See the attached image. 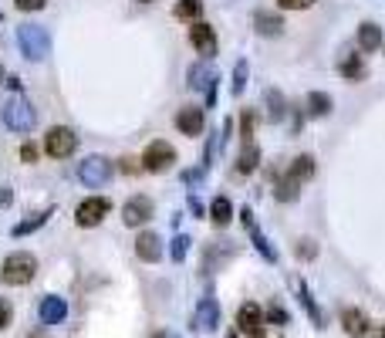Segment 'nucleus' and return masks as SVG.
<instances>
[{"instance_id":"37","label":"nucleus","mask_w":385,"mask_h":338,"mask_svg":"<svg viewBox=\"0 0 385 338\" xmlns=\"http://www.w3.org/2000/svg\"><path fill=\"white\" fill-rule=\"evenodd\" d=\"M21 159H24V162H37V146H34V142H24V149H21Z\"/></svg>"},{"instance_id":"33","label":"nucleus","mask_w":385,"mask_h":338,"mask_svg":"<svg viewBox=\"0 0 385 338\" xmlns=\"http://www.w3.org/2000/svg\"><path fill=\"white\" fill-rule=\"evenodd\" d=\"M264 321H267V325H287L291 318H287V312H284L281 305H271V308L264 312Z\"/></svg>"},{"instance_id":"32","label":"nucleus","mask_w":385,"mask_h":338,"mask_svg":"<svg viewBox=\"0 0 385 338\" xmlns=\"http://www.w3.org/2000/svg\"><path fill=\"white\" fill-rule=\"evenodd\" d=\"M189 244H193V240H189V234H176V237H173V247H169V254H173V260H176V264H180V260L189 254Z\"/></svg>"},{"instance_id":"10","label":"nucleus","mask_w":385,"mask_h":338,"mask_svg":"<svg viewBox=\"0 0 385 338\" xmlns=\"http://www.w3.org/2000/svg\"><path fill=\"white\" fill-rule=\"evenodd\" d=\"M176 129H180L182 135H189V139H196V135L206 129L203 108H196V105H182L180 112H176Z\"/></svg>"},{"instance_id":"40","label":"nucleus","mask_w":385,"mask_h":338,"mask_svg":"<svg viewBox=\"0 0 385 338\" xmlns=\"http://www.w3.org/2000/svg\"><path fill=\"white\" fill-rule=\"evenodd\" d=\"M14 200V189H7V186H0V207H7Z\"/></svg>"},{"instance_id":"7","label":"nucleus","mask_w":385,"mask_h":338,"mask_svg":"<svg viewBox=\"0 0 385 338\" xmlns=\"http://www.w3.org/2000/svg\"><path fill=\"white\" fill-rule=\"evenodd\" d=\"M44 149H48L54 159L71 156V153L78 149V135L71 129H65V126H54V129L44 135Z\"/></svg>"},{"instance_id":"27","label":"nucleus","mask_w":385,"mask_h":338,"mask_svg":"<svg viewBox=\"0 0 385 338\" xmlns=\"http://www.w3.org/2000/svg\"><path fill=\"white\" fill-rule=\"evenodd\" d=\"M257 166H260V149H257L254 142H247V146H243V153L237 156V173H240V176H247V173H254Z\"/></svg>"},{"instance_id":"44","label":"nucleus","mask_w":385,"mask_h":338,"mask_svg":"<svg viewBox=\"0 0 385 338\" xmlns=\"http://www.w3.org/2000/svg\"><path fill=\"white\" fill-rule=\"evenodd\" d=\"M382 338H385V325H382Z\"/></svg>"},{"instance_id":"15","label":"nucleus","mask_w":385,"mask_h":338,"mask_svg":"<svg viewBox=\"0 0 385 338\" xmlns=\"http://www.w3.org/2000/svg\"><path fill=\"white\" fill-rule=\"evenodd\" d=\"M254 31L260 37H281L284 34V17L271 14V10H257L254 14Z\"/></svg>"},{"instance_id":"31","label":"nucleus","mask_w":385,"mask_h":338,"mask_svg":"<svg viewBox=\"0 0 385 338\" xmlns=\"http://www.w3.org/2000/svg\"><path fill=\"white\" fill-rule=\"evenodd\" d=\"M254 126H257V112L254 108H243V115H240V135H243V146L254 142Z\"/></svg>"},{"instance_id":"17","label":"nucleus","mask_w":385,"mask_h":338,"mask_svg":"<svg viewBox=\"0 0 385 338\" xmlns=\"http://www.w3.org/2000/svg\"><path fill=\"white\" fill-rule=\"evenodd\" d=\"M65 314H68V305H65V298H58V294H48V298L41 301V321H44V325H58V321H65Z\"/></svg>"},{"instance_id":"25","label":"nucleus","mask_w":385,"mask_h":338,"mask_svg":"<svg viewBox=\"0 0 385 338\" xmlns=\"http://www.w3.org/2000/svg\"><path fill=\"white\" fill-rule=\"evenodd\" d=\"M213 81H216V71H213L209 65H193V68H189V88H193V92H200V88L206 92Z\"/></svg>"},{"instance_id":"4","label":"nucleus","mask_w":385,"mask_h":338,"mask_svg":"<svg viewBox=\"0 0 385 338\" xmlns=\"http://www.w3.org/2000/svg\"><path fill=\"white\" fill-rule=\"evenodd\" d=\"M112 173H115V166H112V159H105V156H88V159H81V166H78V180L85 183V186H92V189L105 186V183L112 180Z\"/></svg>"},{"instance_id":"21","label":"nucleus","mask_w":385,"mask_h":338,"mask_svg":"<svg viewBox=\"0 0 385 338\" xmlns=\"http://www.w3.org/2000/svg\"><path fill=\"white\" fill-rule=\"evenodd\" d=\"M51 213H54V207L41 210V213H31L27 220H21V223L14 227V237H27V234H34V230H41V227L51 220Z\"/></svg>"},{"instance_id":"20","label":"nucleus","mask_w":385,"mask_h":338,"mask_svg":"<svg viewBox=\"0 0 385 338\" xmlns=\"http://www.w3.org/2000/svg\"><path fill=\"white\" fill-rule=\"evenodd\" d=\"M318 173V162H314V156L311 153H301V156L294 159L291 166H287V176H294L298 183H305V180H311Z\"/></svg>"},{"instance_id":"5","label":"nucleus","mask_w":385,"mask_h":338,"mask_svg":"<svg viewBox=\"0 0 385 338\" xmlns=\"http://www.w3.org/2000/svg\"><path fill=\"white\" fill-rule=\"evenodd\" d=\"M173 162H176V149H173L166 139L149 142L146 153H142V169H146V173H166Z\"/></svg>"},{"instance_id":"23","label":"nucleus","mask_w":385,"mask_h":338,"mask_svg":"<svg viewBox=\"0 0 385 338\" xmlns=\"http://www.w3.org/2000/svg\"><path fill=\"white\" fill-rule=\"evenodd\" d=\"M274 196H277L281 203H294V200L301 196V183L294 180V176H287V173H284L281 180L274 183Z\"/></svg>"},{"instance_id":"6","label":"nucleus","mask_w":385,"mask_h":338,"mask_svg":"<svg viewBox=\"0 0 385 338\" xmlns=\"http://www.w3.org/2000/svg\"><path fill=\"white\" fill-rule=\"evenodd\" d=\"M264 308L257 305V301H247V305H240V312H237V332L240 335H250V338H264Z\"/></svg>"},{"instance_id":"26","label":"nucleus","mask_w":385,"mask_h":338,"mask_svg":"<svg viewBox=\"0 0 385 338\" xmlns=\"http://www.w3.org/2000/svg\"><path fill=\"white\" fill-rule=\"evenodd\" d=\"M209 220L216 223V227H227L233 220V203L227 200V196H216L213 203H209Z\"/></svg>"},{"instance_id":"43","label":"nucleus","mask_w":385,"mask_h":338,"mask_svg":"<svg viewBox=\"0 0 385 338\" xmlns=\"http://www.w3.org/2000/svg\"><path fill=\"white\" fill-rule=\"evenodd\" d=\"M237 335H240V332H237V328H233V332H230V335H227V338H237Z\"/></svg>"},{"instance_id":"45","label":"nucleus","mask_w":385,"mask_h":338,"mask_svg":"<svg viewBox=\"0 0 385 338\" xmlns=\"http://www.w3.org/2000/svg\"><path fill=\"white\" fill-rule=\"evenodd\" d=\"M139 3H149V0H139Z\"/></svg>"},{"instance_id":"28","label":"nucleus","mask_w":385,"mask_h":338,"mask_svg":"<svg viewBox=\"0 0 385 338\" xmlns=\"http://www.w3.org/2000/svg\"><path fill=\"white\" fill-rule=\"evenodd\" d=\"M298 294H301V305H305V312H308V318L321 328L325 325V314H321V308L314 305V298H311V291H308V285L305 281H298Z\"/></svg>"},{"instance_id":"38","label":"nucleus","mask_w":385,"mask_h":338,"mask_svg":"<svg viewBox=\"0 0 385 338\" xmlns=\"http://www.w3.org/2000/svg\"><path fill=\"white\" fill-rule=\"evenodd\" d=\"M14 3H17L21 10H41V7H44L48 0H14Z\"/></svg>"},{"instance_id":"24","label":"nucleus","mask_w":385,"mask_h":338,"mask_svg":"<svg viewBox=\"0 0 385 338\" xmlns=\"http://www.w3.org/2000/svg\"><path fill=\"white\" fill-rule=\"evenodd\" d=\"M332 95L328 92H311L308 95V115L311 119H325V115H332Z\"/></svg>"},{"instance_id":"16","label":"nucleus","mask_w":385,"mask_h":338,"mask_svg":"<svg viewBox=\"0 0 385 338\" xmlns=\"http://www.w3.org/2000/svg\"><path fill=\"white\" fill-rule=\"evenodd\" d=\"M338 75L345 81H361L365 78V61H361L359 51H345L341 65H338Z\"/></svg>"},{"instance_id":"41","label":"nucleus","mask_w":385,"mask_h":338,"mask_svg":"<svg viewBox=\"0 0 385 338\" xmlns=\"http://www.w3.org/2000/svg\"><path fill=\"white\" fill-rule=\"evenodd\" d=\"M3 81H7V71H3V65H0V85H3Z\"/></svg>"},{"instance_id":"3","label":"nucleus","mask_w":385,"mask_h":338,"mask_svg":"<svg viewBox=\"0 0 385 338\" xmlns=\"http://www.w3.org/2000/svg\"><path fill=\"white\" fill-rule=\"evenodd\" d=\"M3 126L10 132H31L37 126V108L27 102L24 95H14L3 105Z\"/></svg>"},{"instance_id":"2","label":"nucleus","mask_w":385,"mask_h":338,"mask_svg":"<svg viewBox=\"0 0 385 338\" xmlns=\"http://www.w3.org/2000/svg\"><path fill=\"white\" fill-rule=\"evenodd\" d=\"M34 271H37V257L27 251H17V254H7L3 267H0V281L10 287H21L34 278Z\"/></svg>"},{"instance_id":"39","label":"nucleus","mask_w":385,"mask_h":338,"mask_svg":"<svg viewBox=\"0 0 385 338\" xmlns=\"http://www.w3.org/2000/svg\"><path fill=\"white\" fill-rule=\"evenodd\" d=\"M189 210H193L196 217H203V213H206V210H203V203H200V200H196L193 193H189Z\"/></svg>"},{"instance_id":"14","label":"nucleus","mask_w":385,"mask_h":338,"mask_svg":"<svg viewBox=\"0 0 385 338\" xmlns=\"http://www.w3.org/2000/svg\"><path fill=\"white\" fill-rule=\"evenodd\" d=\"M135 254L142 260H149V264H155V260L162 257V237L155 234V230H146V234L135 237Z\"/></svg>"},{"instance_id":"30","label":"nucleus","mask_w":385,"mask_h":338,"mask_svg":"<svg viewBox=\"0 0 385 338\" xmlns=\"http://www.w3.org/2000/svg\"><path fill=\"white\" fill-rule=\"evenodd\" d=\"M247 71H250V65H247V58H240L237 68H233V81H230L233 95H243V88H247Z\"/></svg>"},{"instance_id":"11","label":"nucleus","mask_w":385,"mask_h":338,"mask_svg":"<svg viewBox=\"0 0 385 338\" xmlns=\"http://www.w3.org/2000/svg\"><path fill=\"white\" fill-rule=\"evenodd\" d=\"M240 220H243L247 234H250V240H254V247H257V251H260V254H264L267 260H271V264H274V260H277V251L271 247V240H267V237L260 234V227H257V220H254V210L243 207V210H240Z\"/></svg>"},{"instance_id":"29","label":"nucleus","mask_w":385,"mask_h":338,"mask_svg":"<svg viewBox=\"0 0 385 338\" xmlns=\"http://www.w3.org/2000/svg\"><path fill=\"white\" fill-rule=\"evenodd\" d=\"M173 14H176L180 21H193V24H196L200 14H203V0H180Z\"/></svg>"},{"instance_id":"18","label":"nucleus","mask_w":385,"mask_h":338,"mask_svg":"<svg viewBox=\"0 0 385 338\" xmlns=\"http://www.w3.org/2000/svg\"><path fill=\"white\" fill-rule=\"evenodd\" d=\"M359 48H361V51H368V54L382 48V27L375 24V21L359 24Z\"/></svg>"},{"instance_id":"1","label":"nucleus","mask_w":385,"mask_h":338,"mask_svg":"<svg viewBox=\"0 0 385 338\" xmlns=\"http://www.w3.org/2000/svg\"><path fill=\"white\" fill-rule=\"evenodd\" d=\"M17 44H21V54L27 61H44L51 54V34H48V27L21 24L17 27Z\"/></svg>"},{"instance_id":"9","label":"nucleus","mask_w":385,"mask_h":338,"mask_svg":"<svg viewBox=\"0 0 385 338\" xmlns=\"http://www.w3.org/2000/svg\"><path fill=\"white\" fill-rule=\"evenodd\" d=\"M153 200L149 196H142V193H135V196H128L126 207H122V223L126 227H142L149 217H153Z\"/></svg>"},{"instance_id":"12","label":"nucleus","mask_w":385,"mask_h":338,"mask_svg":"<svg viewBox=\"0 0 385 338\" xmlns=\"http://www.w3.org/2000/svg\"><path fill=\"white\" fill-rule=\"evenodd\" d=\"M216 325H220V305H216V298H213V294H206V298H200V305H196L193 328H200V332H213Z\"/></svg>"},{"instance_id":"19","label":"nucleus","mask_w":385,"mask_h":338,"mask_svg":"<svg viewBox=\"0 0 385 338\" xmlns=\"http://www.w3.org/2000/svg\"><path fill=\"white\" fill-rule=\"evenodd\" d=\"M368 318H365V312H359V308H345L341 312V328L348 332V335H355V338H361L365 332H368Z\"/></svg>"},{"instance_id":"34","label":"nucleus","mask_w":385,"mask_h":338,"mask_svg":"<svg viewBox=\"0 0 385 338\" xmlns=\"http://www.w3.org/2000/svg\"><path fill=\"white\" fill-rule=\"evenodd\" d=\"M298 257H305V260H314V257H318V244H314L311 237L298 240Z\"/></svg>"},{"instance_id":"22","label":"nucleus","mask_w":385,"mask_h":338,"mask_svg":"<svg viewBox=\"0 0 385 338\" xmlns=\"http://www.w3.org/2000/svg\"><path fill=\"white\" fill-rule=\"evenodd\" d=\"M264 102H267V119H271V122H281L284 112L291 108V105H287V99H284L277 88H267V92H264Z\"/></svg>"},{"instance_id":"42","label":"nucleus","mask_w":385,"mask_h":338,"mask_svg":"<svg viewBox=\"0 0 385 338\" xmlns=\"http://www.w3.org/2000/svg\"><path fill=\"white\" fill-rule=\"evenodd\" d=\"M361 338H382V335H372V332H365V335H361Z\"/></svg>"},{"instance_id":"36","label":"nucleus","mask_w":385,"mask_h":338,"mask_svg":"<svg viewBox=\"0 0 385 338\" xmlns=\"http://www.w3.org/2000/svg\"><path fill=\"white\" fill-rule=\"evenodd\" d=\"M7 325H10V301H3V298H0V332H3Z\"/></svg>"},{"instance_id":"35","label":"nucleus","mask_w":385,"mask_h":338,"mask_svg":"<svg viewBox=\"0 0 385 338\" xmlns=\"http://www.w3.org/2000/svg\"><path fill=\"white\" fill-rule=\"evenodd\" d=\"M284 10H308V7H314L318 0H277Z\"/></svg>"},{"instance_id":"13","label":"nucleus","mask_w":385,"mask_h":338,"mask_svg":"<svg viewBox=\"0 0 385 338\" xmlns=\"http://www.w3.org/2000/svg\"><path fill=\"white\" fill-rule=\"evenodd\" d=\"M189 41H193V48L203 54V58H213V54H216V34H213V27L203 24V21H196V24L189 27Z\"/></svg>"},{"instance_id":"8","label":"nucleus","mask_w":385,"mask_h":338,"mask_svg":"<svg viewBox=\"0 0 385 338\" xmlns=\"http://www.w3.org/2000/svg\"><path fill=\"white\" fill-rule=\"evenodd\" d=\"M108 210H112V203H108L105 196H88V200H85V203H78V210H75L78 227H99Z\"/></svg>"}]
</instances>
